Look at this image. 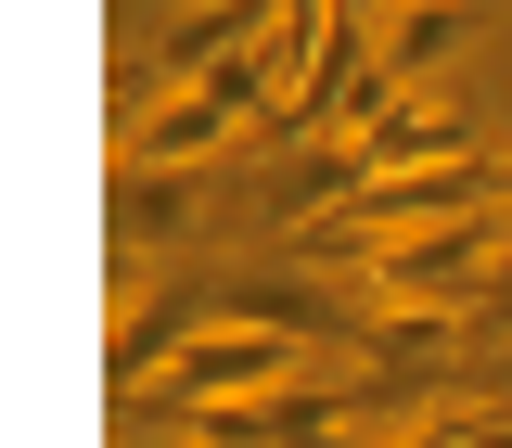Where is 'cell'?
I'll return each instance as SVG.
<instances>
[{"label": "cell", "mask_w": 512, "mask_h": 448, "mask_svg": "<svg viewBox=\"0 0 512 448\" xmlns=\"http://www.w3.org/2000/svg\"><path fill=\"white\" fill-rule=\"evenodd\" d=\"M359 295L372 308H487L500 295V231L487 218H461V231H410V244H372L359 256Z\"/></svg>", "instance_id": "1"}, {"label": "cell", "mask_w": 512, "mask_h": 448, "mask_svg": "<svg viewBox=\"0 0 512 448\" xmlns=\"http://www.w3.org/2000/svg\"><path fill=\"white\" fill-rule=\"evenodd\" d=\"M346 141H359V167H372V180H423V167H474V128L448 116L436 90H384L372 116L346 128Z\"/></svg>", "instance_id": "2"}, {"label": "cell", "mask_w": 512, "mask_h": 448, "mask_svg": "<svg viewBox=\"0 0 512 448\" xmlns=\"http://www.w3.org/2000/svg\"><path fill=\"white\" fill-rule=\"evenodd\" d=\"M359 192H372L359 141H295V154L256 180V231H282V244H295V231H320V218H346Z\"/></svg>", "instance_id": "3"}, {"label": "cell", "mask_w": 512, "mask_h": 448, "mask_svg": "<svg viewBox=\"0 0 512 448\" xmlns=\"http://www.w3.org/2000/svg\"><path fill=\"white\" fill-rule=\"evenodd\" d=\"M231 103L192 77V90H154V103H128V141H116V167H205L218 141H231Z\"/></svg>", "instance_id": "4"}, {"label": "cell", "mask_w": 512, "mask_h": 448, "mask_svg": "<svg viewBox=\"0 0 512 448\" xmlns=\"http://www.w3.org/2000/svg\"><path fill=\"white\" fill-rule=\"evenodd\" d=\"M192 218H205V167H116V282Z\"/></svg>", "instance_id": "5"}, {"label": "cell", "mask_w": 512, "mask_h": 448, "mask_svg": "<svg viewBox=\"0 0 512 448\" xmlns=\"http://www.w3.org/2000/svg\"><path fill=\"white\" fill-rule=\"evenodd\" d=\"M448 39H461V0H397V13H384V77L423 90V77L448 64Z\"/></svg>", "instance_id": "6"}, {"label": "cell", "mask_w": 512, "mask_h": 448, "mask_svg": "<svg viewBox=\"0 0 512 448\" xmlns=\"http://www.w3.org/2000/svg\"><path fill=\"white\" fill-rule=\"evenodd\" d=\"M500 205H512V154H500Z\"/></svg>", "instance_id": "7"}, {"label": "cell", "mask_w": 512, "mask_h": 448, "mask_svg": "<svg viewBox=\"0 0 512 448\" xmlns=\"http://www.w3.org/2000/svg\"><path fill=\"white\" fill-rule=\"evenodd\" d=\"M192 448H205V436H192Z\"/></svg>", "instance_id": "8"}]
</instances>
